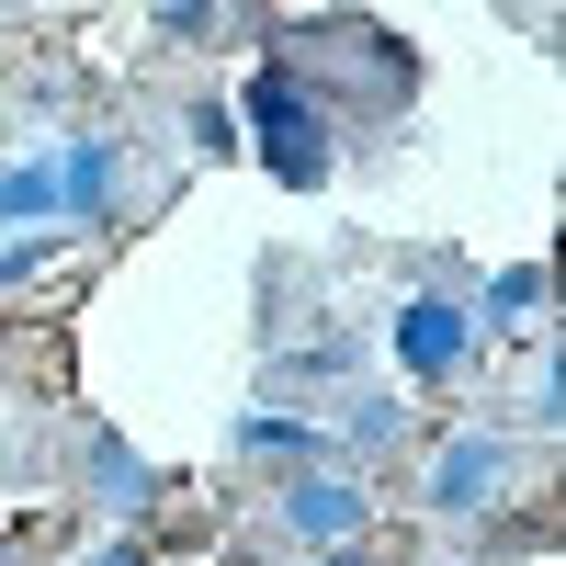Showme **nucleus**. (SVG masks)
<instances>
[{
	"instance_id": "f257e3e1",
	"label": "nucleus",
	"mask_w": 566,
	"mask_h": 566,
	"mask_svg": "<svg viewBox=\"0 0 566 566\" xmlns=\"http://www.w3.org/2000/svg\"><path fill=\"white\" fill-rule=\"evenodd\" d=\"M227 114H239V148H261V170H272V181H295V193H328V170H340V125H328V103H317V91L283 69V57H261V69H250V91H239Z\"/></svg>"
},
{
	"instance_id": "f03ea898",
	"label": "nucleus",
	"mask_w": 566,
	"mask_h": 566,
	"mask_svg": "<svg viewBox=\"0 0 566 566\" xmlns=\"http://www.w3.org/2000/svg\"><path fill=\"white\" fill-rule=\"evenodd\" d=\"M510 488H522V431H499V419L442 431L431 464H419V510L431 522H488V510H510Z\"/></svg>"
},
{
	"instance_id": "7ed1b4c3",
	"label": "nucleus",
	"mask_w": 566,
	"mask_h": 566,
	"mask_svg": "<svg viewBox=\"0 0 566 566\" xmlns=\"http://www.w3.org/2000/svg\"><path fill=\"white\" fill-rule=\"evenodd\" d=\"M386 352H397V374H408V386H464V374L488 363V340H476V306H464V295H397V317H386Z\"/></svg>"
},
{
	"instance_id": "20e7f679",
	"label": "nucleus",
	"mask_w": 566,
	"mask_h": 566,
	"mask_svg": "<svg viewBox=\"0 0 566 566\" xmlns=\"http://www.w3.org/2000/svg\"><path fill=\"white\" fill-rule=\"evenodd\" d=\"M272 533L306 544V555H352L374 533V488L352 476V464H306V476L272 488Z\"/></svg>"
},
{
	"instance_id": "39448f33",
	"label": "nucleus",
	"mask_w": 566,
	"mask_h": 566,
	"mask_svg": "<svg viewBox=\"0 0 566 566\" xmlns=\"http://www.w3.org/2000/svg\"><path fill=\"white\" fill-rule=\"evenodd\" d=\"M317 431H328V464H374V453H408V397L397 386H340V408H328L317 419Z\"/></svg>"
},
{
	"instance_id": "423d86ee",
	"label": "nucleus",
	"mask_w": 566,
	"mask_h": 566,
	"mask_svg": "<svg viewBox=\"0 0 566 566\" xmlns=\"http://www.w3.org/2000/svg\"><path fill=\"white\" fill-rule=\"evenodd\" d=\"M125 148L114 136H80V148H57V216H80V227H103V216H125Z\"/></svg>"
},
{
	"instance_id": "0eeeda50",
	"label": "nucleus",
	"mask_w": 566,
	"mask_h": 566,
	"mask_svg": "<svg viewBox=\"0 0 566 566\" xmlns=\"http://www.w3.org/2000/svg\"><path fill=\"white\" fill-rule=\"evenodd\" d=\"M227 453L239 464H272V476H306V464H328V431L306 408H250L239 431H227Z\"/></svg>"
},
{
	"instance_id": "6e6552de",
	"label": "nucleus",
	"mask_w": 566,
	"mask_h": 566,
	"mask_svg": "<svg viewBox=\"0 0 566 566\" xmlns=\"http://www.w3.org/2000/svg\"><path fill=\"white\" fill-rule=\"evenodd\" d=\"M80 488L114 510V522H136V510H159V464L136 453V442H114V431H91L80 442Z\"/></svg>"
},
{
	"instance_id": "1a4fd4ad",
	"label": "nucleus",
	"mask_w": 566,
	"mask_h": 566,
	"mask_svg": "<svg viewBox=\"0 0 566 566\" xmlns=\"http://www.w3.org/2000/svg\"><path fill=\"white\" fill-rule=\"evenodd\" d=\"M57 227V159H12L0 170V239H45Z\"/></svg>"
},
{
	"instance_id": "9d476101",
	"label": "nucleus",
	"mask_w": 566,
	"mask_h": 566,
	"mask_svg": "<svg viewBox=\"0 0 566 566\" xmlns=\"http://www.w3.org/2000/svg\"><path fill=\"white\" fill-rule=\"evenodd\" d=\"M464 306H476V340H488V328H533L544 317V261H510L488 295H464Z\"/></svg>"
},
{
	"instance_id": "9b49d317",
	"label": "nucleus",
	"mask_w": 566,
	"mask_h": 566,
	"mask_svg": "<svg viewBox=\"0 0 566 566\" xmlns=\"http://www.w3.org/2000/svg\"><path fill=\"white\" fill-rule=\"evenodd\" d=\"M181 136H193L205 159H239V114H227L216 91H193V103H181Z\"/></svg>"
},
{
	"instance_id": "f8f14e48",
	"label": "nucleus",
	"mask_w": 566,
	"mask_h": 566,
	"mask_svg": "<svg viewBox=\"0 0 566 566\" xmlns=\"http://www.w3.org/2000/svg\"><path fill=\"white\" fill-rule=\"evenodd\" d=\"M159 34H170V45H216V34H227V12H216V0H170Z\"/></svg>"
},
{
	"instance_id": "ddd939ff",
	"label": "nucleus",
	"mask_w": 566,
	"mask_h": 566,
	"mask_svg": "<svg viewBox=\"0 0 566 566\" xmlns=\"http://www.w3.org/2000/svg\"><path fill=\"white\" fill-rule=\"evenodd\" d=\"M23 272H45V239H0V283H23Z\"/></svg>"
},
{
	"instance_id": "4468645a",
	"label": "nucleus",
	"mask_w": 566,
	"mask_h": 566,
	"mask_svg": "<svg viewBox=\"0 0 566 566\" xmlns=\"http://www.w3.org/2000/svg\"><path fill=\"white\" fill-rule=\"evenodd\" d=\"M80 566H148V544H125V533H114V544H91Z\"/></svg>"
},
{
	"instance_id": "2eb2a0df",
	"label": "nucleus",
	"mask_w": 566,
	"mask_h": 566,
	"mask_svg": "<svg viewBox=\"0 0 566 566\" xmlns=\"http://www.w3.org/2000/svg\"><path fill=\"white\" fill-rule=\"evenodd\" d=\"M0 566H12V544H0Z\"/></svg>"
}]
</instances>
